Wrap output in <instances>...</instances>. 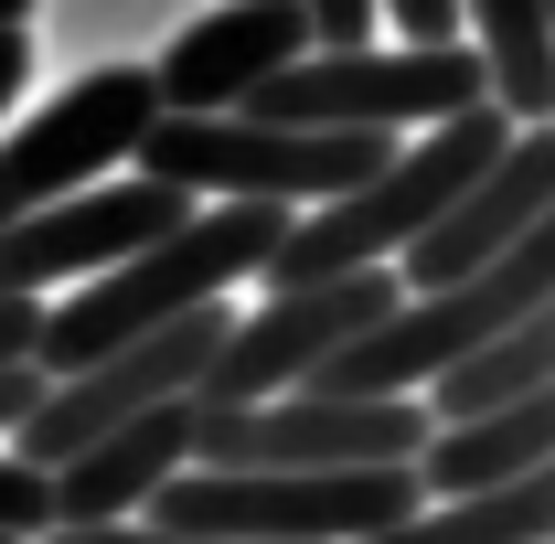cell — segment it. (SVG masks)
<instances>
[{"label":"cell","instance_id":"obj_1","mask_svg":"<svg viewBox=\"0 0 555 544\" xmlns=\"http://www.w3.org/2000/svg\"><path fill=\"white\" fill-rule=\"evenodd\" d=\"M288 224H299L288 204H214V213H193V224H171L160 246H139L129 268L65 288V299L43 310L33 363L65 385V374H86V363H107V352H129V341L171 332L182 310H214L235 277H268V268H278Z\"/></svg>","mask_w":555,"mask_h":544},{"label":"cell","instance_id":"obj_2","mask_svg":"<svg viewBox=\"0 0 555 544\" xmlns=\"http://www.w3.org/2000/svg\"><path fill=\"white\" fill-rule=\"evenodd\" d=\"M513 107L491 96V107H470V118H438V129H416L363 193H343V204H321V213H299L288 224V246H278V268H268V299L278 288H332V277H363V268H396L427 224H449V204L481 182L491 160L513 150Z\"/></svg>","mask_w":555,"mask_h":544},{"label":"cell","instance_id":"obj_3","mask_svg":"<svg viewBox=\"0 0 555 544\" xmlns=\"http://www.w3.org/2000/svg\"><path fill=\"white\" fill-rule=\"evenodd\" d=\"M406 139L385 129H278V118H160L139 139V171L171 193H224V204H288L321 213L363 193Z\"/></svg>","mask_w":555,"mask_h":544},{"label":"cell","instance_id":"obj_4","mask_svg":"<svg viewBox=\"0 0 555 544\" xmlns=\"http://www.w3.org/2000/svg\"><path fill=\"white\" fill-rule=\"evenodd\" d=\"M491 107V54L481 43H352V54H310L288 65L246 107L278 129H438V118H470Z\"/></svg>","mask_w":555,"mask_h":544},{"label":"cell","instance_id":"obj_5","mask_svg":"<svg viewBox=\"0 0 555 544\" xmlns=\"http://www.w3.org/2000/svg\"><path fill=\"white\" fill-rule=\"evenodd\" d=\"M150 129H160V75L150 65H96L65 96H43L0 139V235L75 204V193H96V182H118V171H139Z\"/></svg>","mask_w":555,"mask_h":544},{"label":"cell","instance_id":"obj_6","mask_svg":"<svg viewBox=\"0 0 555 544\" xmlns=\"http://www.w3.org/2000/svg\"><path fill=\"white\" fill-rule=\"evenodd\" d=\"M438 449L427 396H278V406H224L204 416L193 470H416Z\"/></svg>","mask_w":555,"mask_h":544},{"label":"cell","instance_id":"obj_7","mask_svg":"<svg viewBox=\"0 0 555 544\" xmlns=\"http://www.w3.org/2000/svg\"><path fill=\"white\" fill-rule=\"evenodd\" d=\"M396 310H406V277H396V268L332 277V288H278V299H257V310H235V341L214 352V374H204V416L310 396L352 341L385 332Z\"/></svg>","mask_w":555,"mask_h":544},{"label":"cell","instance_id":"obj_8","mask_svg":"<svg viewBox=\"0 0 555 544\" xmlns=\"http://www.w3.org/2000/svg\"><path fill=\"white\" fill-rule=\"evenodd\" d=\"M235 341V310L214 299V310H182L171 332H150L129 341V352H107V363H86V374H65L43 406L22 416V459L33 470H65V459H86L96 438H118V427H139V416H160V406H204V374H214V352Z\"/></svg>","mask_w":555,"mask_h":544},{"label":"cell","instance_id":"obj_9","mask_svg":"<svg viewBox=\"0 0 555 544\" xmlns=\"http://www.w3.org/2000/svg\"><path fill=\"white\" fill-rule=\"evenodd\" d=\"M171 224H193V193H171L150 171H118V182H96V193H75V204H54V213H33V224L0 235V299L86 288V277L129 268L139 246H160Z\"/></svg>","mask_w":555,"mask_h":544},{"label":"cell","instance_id":"obj_10","mask_svg":"<svg viewBox=\"0 0 555 544\" xmlns=\"http://www.w3.org/2000/svg\"><path fill=\"white\" fill-rule=\"evenodd\" d=\"M310 54H321V11H310V0H224L171 54H150L160 118H246L278 75L310 65Z\"/></svg>","mask_w":555,"mask_h":544},{"label":"cell","instance_id":"obj_11","mask_svg":"<svg viewBox=\"0 0 555 544\" xmlns=\"http://www.w3.org/2000/svg\"><path fill=\"white\" fill-rule=\"evenodd\" d=\"M545 213H555V118H545V129H513V150H502L481 182L449 204V224H427L406 257H396L406 299H438V288L481 277L491 257H513V246H524Z\"/></svg>","mask_w":555,"mask_h":544},{"label":"cell","instance_id":"obj_12","mask_svg":"<svg viewBox=\"0 0 555 544\" xmlns=\"http://www.w3.org/2000/svg\"><path fill=\"white\" fill-rule=\"evenodd\" d=\"M204 459V406L182 396V406L139 416V427H118V438H96L86 459H65L54 470V491H65V523H139V513H160V491ZM54 523V534H65Z\"/></svg>","mask_w":555,"mask_h":544},{"label":"cell","instance_id":"obj_13","mask_svg":"<svg viewBox=\"0 0 555 544\" xmlns=\"http://www.w3.org/2000/svg\"><path fill=\"white\" fill-rule=\"evenodd\" d=\"M534 470H555V385L470 416V427H438V449L416 459L427 502H470V491H502V480H534Z\"/></svg>","mask_w":555,"mask_h":544},{"label":"cell","instance_id":"obj_14","mask_svg":"<svg viewBox=\"0 0 555 544\" xmlns=\"http://www.w3.org/2000/svg\"><path fill=\"white\" fill-rule=\"evenodd\" d=\"M460 11H470V43L491 54V96L524 129H545L555 118V11L545 0H460Z\"/></svg>","mask_w":555,"mask_h":544},{"label":"cell","instance_id":"obj_15","mask_svg":"<svg viewBox=\"0 0 555 544\" xmlns=\"http://www.w3.org/2000/svg\"><path fill=\"white\" fill-rule=\"evenodd\" d=\"M534 385H555V299L534 310V321H513L502 341H481L460 374H438L427 406H438V427H470V416L513 406V396H534Z\"/></svg>","mask_w":555,"mask_h":544},{"label":"cell","instance_id":"obj_16","mask_svg":"<svg viewBox=\"0 0 555 544\" xmlns=\"http://www.w3.org/2000/svg\"><path fill=\"white\" fill-rule=\"evenodd\" d=\"M374 544H555V470L502 480V491H470V502H427L416 523Z\"/></svg>","mask_w":555,"mask_h":544},{"label":"cell","instance_id":"obj_17","mask_svg":"<svg viewBox=\"0 0 555 544\" xmlns=\"http://www.w3.org/2000/svg\"><path fill=\"white\" fill-rule=\"evenodd\" d=\"M54 523H65V491H54V470H33L22 449H0V534L54 544Z\"/></svg>","mask_w":555,"mask_h":544},{"label":"cell","instance_id":"obj_18","mask_svg":"<svg viewBox=\"0 0 555 544\" xmlns=\"http://www.w3.org/2000/svg\"><path fill=\"white\" fill-rule=\"evenodd\" d=\"M310 11H321V54L374 43V22H385V0H310Z\"/></svg>","mask_w":555,"mask_h":544},{"label":"cell","instance_id":"obj_19","mask_svg":"<svg viewBox=\"0 0 555 544\" xmlns=\"http://www.w3.org/2000/svg\"><path fill=\"white\" fill-rule=\"evenodd\" d=\"M54 396V374L43 363H0V438H22V416Z\"/></svg>","mask_w":555,"mask_h":544},{"label":"cell","instance_id":"obj_20","mask_svg":"<svg viewBox=\"0 0 555 544\" xmlns=\"http://www.w3.org/2000/svg\"><path fill=\"white\" fill-rule=\"evenodd\" d=\"M43 341V299H0V363H33Z\"/></svg>","mask_w":555,"mask_h":544},{"label":"cell","instance_id":"obj_21","mask_svg":"<svg viewBox=\"0 0 555 544\" xmlns=\"http://www.w3.org/2000/svg\"><path fill=\"white\" fill-rule=\"evenodd\" d=\"M22 75H33V33H22V22H0V118H11Z\"/></svg>","mask_w":555,"mask_h":544},{"label":"cell","instance_id":"obj_22","mask_svg":"<svg viewBox=\"0 0 555 544\" xmlns=\"http://www.w3.org/2000/svg\"><path fill=\"white\" fill-rule=\"evenodd\" d=\"M22 11H33V0H0V22H22Z\"/></svg>","mask_w":555,"mask_h":544},{"label":"cell","instance_id":"obj_23","mask_svg":"<svg viewBox=\"0 0 555 544\" xmlns=\"http://www.w3.org/2000/svg\"><path fill=\"white\" fill-rule=\"evenodd\" d=\"M0 544H33V534H0Z\"/></svg>","mask_w":555,"mask_h":544},{"label":"cell","instance_id":"obj_24","mask_svg":"<svg viewBox=\"0 0 555 544\" xmlns=\"http://www.w3.org/2000/svg\"><path fill=\"white\" fill-rule=\"evenodd\" d=\"M545 11H555V0H545Z\"/></svg>","mask_w":555,"mask_h":544}]
</instances>
